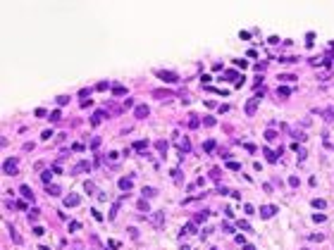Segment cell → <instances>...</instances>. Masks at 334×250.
Here are the masks:
<instances>
[{
	"label": "cell",
	"instance_id": "1",
	"mask_svg": "<svg viewBox=\"0 0 334 250\" xmlns=\"http://www.w3.org/2000/svg\"><path fill=\"white\" fill-rule=\"evenodd\" d=\"M17 169H19V162L14 160V157H10V160L2 162V171H5V174H10V176H14V174H17Z\"/></svg>",
	"mask_w": 334,
	"mask_h": 250
},
{
	"label": "cell",
	"instance_id": "2",
	"mask_svg": "<svg viewBox=\"0 0 334 250\" xmlns=\"http://www.w3.org/2000/svg\"><path fill=\"white\" fill-rule=\"evenodd\" d=\"M258 103H260V93H255V95H253V98L246 103V115H248V117L255 115V110H258Z\"/></svg>",
	"mask_w": 334,
	"mask_h": 250
},
{
	"label": "cell",
	"instance_id": "3",
	"mask_svg": "<svg viewBox=\"0 0 334 250\" xmlns=\"http://www.w3.org/2000/svg\"><path fill=\"white\" fill-rule=\"evenodd\" d=\"M81 203V196L79 193H69V196H64V207H76Z\"/></svg>",
	"mask_w": 334,
	"mask_h": 250
},
{
	"label": "cell",
	"instance_id": "4",
	"mask_svg": "<svg viewBox=\"0 0 334 250\" xmlns=\"http://www.w3.org/2000/svg\"><path fill=\"white\" fill-rule=\"evenodd\" d=\"M84 171H86V174H89L91 171V164L86 160H81V162H76V164H74L72 167V174H84Z\"/></svg>",
	"mask_w": 334,
	"mask_h": 250
},
{
	"label": "cell",
	"instance_id": "5",
	"mask_svg": "<svg viewBox=\"0 0 334 250\" xmlns=\"http://www.w3.org/2000/svg\"><path fill=\"white\" fill-rule=\"evenodd\" d=\"M158 76H160L165 83H174V81H179V76H177L174 71H158Z\"/></svg>",
	"mask_w": 334,
	"mask_h": 250
},
{
	"label": "cell",
	"instance_id": "6",
	"mask_svg": "<svg viewBox=\"0 0 334 250\" xmlns=\"http://www.w3.org/2000/svg\"><path fill=\"white\" fill-rule=\"evenodd\" d=\"M274 214H277V207H274V205L260 207V217H262V219H270V217H274Z\"/></svg>",
	"mask_w": 334,
	"mask_h": 250
},
{
	"label": "cell",
	"instance_id": "7",
	"mask_svg": "<svg viewBox=\"0 0 334 250\" xmlns=\"http://www.w3.org/2000/svg\"><path fill=\"white\" fill-rule=\"evenodd\" d=\"M103 117H108V112H103V110L93 112V117H91V124H93V126H98L100 122H103Z\"/></svg>",
	"mask_w": 334,
	"mask_h": 250
},
{
	"label": "cell",
	"instance_id": "8",
	"mask_svg": "<svg viewBox=\"0 0 334 250\" xmlns=\"http://www.w3.org/2000/svg\"><path fill=\"white\" fill-rule=\"evenodd\" d=\"M112 95H126V86L124 83H115V86H112Z\"/></svg>",
	"mask_w": 334,
	"mask_h": 250
},
{
	"label": "cell",
	"instance_id": "9",
	"mask_svg": "<svg viewBox=\"0 0 334 250\" xmlns=\"http://www.w3.org/2000/svg\"><path fill=\"white\" fill-rule=\"evenodd\" d=\"M148 112H151V110H148V105H136V117H138V119L148 117Z\"/></svg>",
	"mask_w": 334,
	"mask_h": 250
},
{
	"label": "cell",
	"instance_id": "10",
	"mask_svg": "<svg viewBox=\"0 0 334 250\" xmlns=\"http://www.w3.org/2000/svg\"><path fill=\"white\" fill-rule=\"evenodd\" d=\"M131 186H134L131 179H119V188H122V191H131Z\"/></svg>",
	"mask_w": 334,
	"mask_h": 250
},
{
	"label": "cell",
	"instance_id": "11",
	"mask_svg": "<svg viewBox=\"0 0 334 250\" xmlns=\"http://www.w3.org/2000/svg\"><path fill=\"white\" fill-rule=\"evenodd\" d=\"M19 193L27 198V200H34V191H31L29 186H22V188H19Z\"/></svg>",
	"mask_w": 334,
	"mask_h": 250
},
{
	"label": "cell",
	"instance_id": "12",
	"mask_svg": "<svg viewBox=\"0 0 334 250\" xmlns=\"http://www.w3.org/2000/svg\"><path fill=\"white\" fill-rule=\"evenodd\" d=\"M189 150H191L189 138H181V141H179V152H189Z\"/></svg>",
	"mask_w": 334,
	"mask_h": 250
},
{
	"label": "cell",
	"instance_id": "13",
	"mask_svg": "<svg viewBox=\"0 0 334 250\" xmlns=\"http://www.w3.org/2000/svg\"><path fill=\"white\" fill-rule=\"evenodd\" d=\"M45 188H48V193H50V196H60V193H62V188L55 186V183H50V186H45Z\"/></svg>",
	"mask_w": 334,
	"mask_h": 250
},
{
	"label": "cell",
	"instance_id": "14",
	"mask_svg": "<svg viewBox=\"0 0 334 250\" xmlns=\"http://www.w3.org/2000/svg\"><path fill=\"white\" fill-rule=\"evenodd\" d=\"M10 236H12V241L17 243V245H22V236H19V233L14 231V229H12V226H10Z\"/></svg>",
	"mask_w": 334,
	"mask_h": 250
},
{
	"label": "cell",
	"instance_id": "15",
	"mask_svg": "<svg viewBox=\"0 0 334 250\" xmlns=\"http://www.w3.org/2000/svg\"><path fill=\"white\" fill-rule=\"evenodd\" d=\"M41 179H43V183L48 186V183H50V179H53V171H50V169H45L43 174H41Z\"/></svg>",
	"mask_w": 334,
	"mask_h": 250
},
{
	"label": "cell",
	"instance_id": "16",
	"mask_svg": "<svg viewBox=\"0 0 334 250\" xmlns=\"http://www.w3.org/2000/svg\"><path fill=\"white\" fill-rule=\"evenodd\" d=\"M48 119H50V122H60V119H62V117H60V110H53V112L48 115Z\"/></svg>",
	"mask_w": 334,
	"mask_h": 250
},
{
	"label": "cell",
	"instance_id": "17",
	"mask_svg": "<svg viewBox=\"0 0 334 250\" xmlns=\"http://www.w3.org/2000/svg\"><path fill=\"white\" fill-rule=\"evenodd\" d=\"M313 207H317V210H325V207H327V203L322 200V198H317V200H313Z\"/></svg>",
	"mask_w": 334,
	"mask_h": 250
},
{
	"label": "cell",
	"instance_id": "18",
	"mask_svg": "<svg viewBox=\"0 0 334 250\" xmlns=\"http://www.w3.org/2000/svg\"><path fill=\"white\" fill-rule=\"evenodd\" d=\"M84 191H86V193H93V191H96V183H93V181H86V183H84Z\"/></svg>",
	"mask_w": 334,
	"mask_h": 250
},
{
	"label": "cell",
	"instance_id": "19",
	"mask_svg": "<svg viewBox=\"0 0 334 250\" xmlns=\"http://www.w3.org/2000/svg\"><path fill=\"white\" fill-rule=\"evenodd\" d=\"M203 150H205V152H212V150H215V141H205V143H203Z\"/></svg>",
	"mask_w": 334,
	"mask_h": 250
},
{
	"label": "cell",
	"instance_id": "20",
	"mask_svg": "<svg viewBox=\"0 0 334 250\" xmlns=\"http://www.w3.org/2000/svg\"><path fill=\"white\" fill-rule=\"evenodd\" d=\"M227 167H229L232 171H239V169H241V164H239V162H234V160H229V162H227Z\"/></svg>",
	"mask_w": 334,
	"mask_h": 250
},
{
	"label": "cell",
	"instance_id": "21",
	"mask_svg": "<svg viewBox=\"0 0 334 250\" xmlns=\"http://www.w3.org/2000/svg\"><path fill=\"white\" fill-rule=\"evenodd\" d=\"M38 214H41V210H29V222H36Z\"/></svg>",
	"mask_w": 334,
	"mask_h": 250
},
{
	"label": "cell",
	"instance_id": "22",
	"mask_svg": "<svg viewBox=\"0 0 334 250\" xmlns=\"http://www.w3.org/2000/svg\"><path fill=\"white\" fill-rule=\"evenodd\" d=\"M181 233H196V224H186V226L181 229Z\"/></svg>",
	"mask_w": 334,
	"mask_h": 250
},
{
	"label": "cell",
	"instance_id": "23",
	"mask_svg": "<svg viewBox=\"0 0 334 250\" xmlns=\"http://www.w3.org/2000/svg\"><path fill=\"white\" fill-rule=\"evenodd\" d=\"M146 148H148V143H146V141H136L134 143V150H146Z\"/></svg>",
	"mask_w": 334,
	"mask_h": 250
},
{
	"label": "cell",
	"instance_id": "24",
	"mask_svg": "<svg viewBox=\"0 0 334 250\" xmlns=\"http://www.w3.org/2000/svg\"><path fill=\"white\" fill-rule=\"evenodd\" d=\"M274 138H277V134H274V131H272V129H267V131H265V141H274Z\"/></svg>",
	"mask_w": 334,
	"mask_h": 250
},
{
	"label": "cell",
	"instance_id": "25",
	"mask_svg": "<svg viewBox=\"0 0 334 250\" xmlns=\"http://www.w3.org/2000/svg\"><path fill=\"white\" fill-rule=\"evenodd\" d=\"M277 93H279V95H291V88H287V86H279V88H277Z\"/></svg>",
	"mask_w": 334,
	"mask_h": 250
},
{
	"label": "cell",
	"instance_id": "26",
	"mask_svg": "<svg viewBox=\"0 0 334 250\" xmlns=\"http://www.w3.org/2000/svg\"><path fill=\"white\" fill-rule=\"evenodd\" d=\"M163 222H165V217H163V214H155V217H153V224H155V226H160Z\"/></svg>",
	"mask_w": 334,
	"mask_h": 250
},
{
	"label": "cell",
	"instance_id": "27",
	"mask_svg": "<svg viewBox=\"0 0 334 250\" xmlns=\"http://www.w3.org/2000/svg\"><path fill=\"white\" fill-rule=\"evenodd\" d=\"M108 88H110V83H108V81H100L98 86H96V91H108Z\"/></svg>",
	"mask_w": 334,
	"mask_h": 250
},
{
	"label": "cell",
	"instance_id": "28",
	"mask_svg": "<svg viewBox=\"0 0 334 250\" xmlns=\"http://www.w3.org/2000/svg\"><path fill=\"white\" fill-rule=\"evenodd\" d=\"M277 152H279V150H277ZM277 152H270V150L265 152V155H267V162H277Z\"/></svg>",
	"mask_w": 334,
	"mask_h": 250
},
{
	"label": "cell",
	"instance_id": "29",
	"mask_svg": "<svg viewBox=\"0 0 334 250\" xmlns=\"http://www.w3.org/2000/svg\"><path fill=\"white\" fill-rule=\"evenodd\" d=\"M313 222H315V224H322V222H325V214H313Z\"/></svg>",
	"mask_w": 334,
	"mask_h": 250
},
{
	"label": "cell",
	"instance_id": "30",
	"mask_svg": "<svg viewBox=\"0 0 334 250\" xmlns=\"http://www.w3.org/2000/svg\"><path fill=\"white\" fill-rule=\"evenodd\" d=\"M158 150L165 155V150H167V143H165V141H158Z\"/></svg>",
	"mask_w": 334,
	"mask_h": 250
},
{
	"label": "cell",
	"instance_id": "31",
	"mask_svg": "<svg viewBox=\"0 0 334 250\" xmlns=\"http://www.w3.org/2000/svg\"><path fill=\"white\" fill-rule=\"evenodd\" d=\"M203 124H205V126H215V119H212V117H205V119H203Z\"/></svg>",
	"mask_w": 334,
	"mask_h": 250
},
{
	"label": "cell",
	"instance_id": "32",
	"mask_svg": "<svg viewBox=\"0 0 334 250\" xmlns=\"http://www.w3.org/2000/svg\"><path fill=\"white\" fill-rule=\"evenodd\" d=\"M239 229H244V231H251V226H248V222H244V219L239 222Z\"/></svg>",
	"mask_w": 334,
	"mask_h": 250
},
{
	"label": "cell",
	"instance_id": "33",
	"mask_svg": "<svg viewBox=\"0 0 334 250\" xmlns=\"http://www.w3.org/2000/svg\"><path fill=\"white\" fill-rule=\"evenodd\" d=\"M279 79H282V81H294V79H296V76H294V74H282Z\"/></svg>",
	"mask_w": 334,
	"mask_h": 250
},
{
	"label": "cell",
	"instance_id": "34",
	"mask_svg": "<svg viewBox=\"0 0 334 250\" xmlns=\"http://www.w3.org/2000/svg\"><path fill=\"white\" fill-rule=\"evenodd\" d=\"M50 136H53V131H50V129H45L43 134H41V138H43V141H48V138H50Z\"/></svg>",
	"mask_w": 334,
	"mask_h": 250
},
{
	"label": "cell",
	"instance_id": "35",
	"mask_svg": "<svg viewBox=\"0 0 334 250\" xmlns=\"http://www.w3.org/2000/svg\"><path fill=\"white\" fill-rule=\"evenodd\" d=\"M34 233H36V236H43L45 229H43V226H34Z\"/></svg>",
	"mask_w": 334,
	"mask_h": 250
},
{
	"label": "cell",
	"instance_id": "36",
	"mask_svg": "<svg viewBox=\"0 0 334 250\" xmlns=\"http://www.w3.org/2000/svg\"><path fill=\"white\" fill-rule=\"evenodd\" d=\"M205 217H208V212H200V214H196V222H205Z\"/></svg>",
	"mask_w": 334,
	"mask_h": 250
},
{
	"label": "cell",
	"instance_id": "37",
	"mask_svg": "<svg viewBox=\"0 0 334 250\" xmlns=\"http://www.w3.org/2000/svg\"><path fill=\"white\" fill-rule=\"evenodd\" d=\"M69 229H72V231H79V229H81V224H79V222H72V224H69Z\"/></svg>",
	"mask_w": 334,
	"mask_h": 250
},
{
	"label": "cell",
	"instance_id": "38",
	"mask_svg": "<svg viewBox=\"0 0 334 250\" xmlns=\"http://www.w3.org/2000/svg\"><path fill=\"white\" fill-rule=\"evenodd\" d=\"M72 150H76V152H81V150H84V143H74V145H72Z\"/></svg>",
	"mask_w": 334,
	"mask_h": 250
},
{
	"label": "cell",
	"instance_id": "39",
	"mask_svg": "<svg viewBox=\"0 0 334 250\" xmlns=\"http://www.w3.org/2000/svg\"><path fill=\"white\" fill-rule=\"evenodd\" d=\"M244 210H246V214H255V207H253V205H246Z\"/></svg>",
	"mask_w": 334,
	"mask_h": 250
},
{
	"label": "cell",
	"instance_id": "40",
	"mask_svg": "<svg viewBox=\"0 0 334 250\" xmlns=\"http://www.w3.org/2000/svg\"><path fill=\"white\" fill-rule=\"evenodd\" d=\"M189 126H191V129H196V126H198V119H196V117H191V122H189Z\"/></svg>",
	"mask_w": 334,
	"mask_h": 250
},
{
	"label": "cell",
	"instance_id": "41",
	"mask_svg": "<svg viewBox=\"0 0 334 250\" xmlns=\"http://www.w3.org/2000/svg\"><path fill=\"white\" fill-rule=\"evenodd\" d=\"M143 193H146V196H148V198H153V196H155V188H146Z\"/></svg>",
	"mask_w": 334,
	"mask_h": 250
},
{
	"label": "cell",
	"instance_id": "42",
	"mask_svg": "<svg viewBox=\"0 0 334 250\" xmlns=\"http://www.w3.org/2000/svg\"><path fill=\"white\" fill-rule=\"evenodd\" d=\"M91 212H93V217H96V219H98V222H103V214H100L98 210H91Z\"/></svg>",
	"mask_w": 334,
	"mask_h": 250
},
{
	"label": "cell",
	"instance_id": "43",
	"mask_svg": "<svg viewBox=\"0 0 334 250\" xmlns=\"http://www.w3.org/2000/svg\"><path fill=\"white\" fill-rule=\"evenodd\" d=\"M64 103H69V98H64V95H60V98H57V105H64Z\"/></svg>",
	"mask_w": 334,
	"mask_h": 250
},
{
	"label": "cell",
	"instance_id": "44",
	"mask_svg": "<svg viewBox=\"0 0 334 250\" xmlns=\"http://www.w3.org/2000/svg\"><path fill=\"white\" fill-rule=\"evenodd\" d=\"M220 174H222L220 169H212V171H210V176H212V179H220Z\"/></svg>",
	"mask_w": 334,
	"mask_h": 250
},
{
	"label": "cell",
	"instance_id": "45",
	"mask_svg": "<svg viewBox=\"0 0 334 250\" xmlns=\"http://www.w3.org/2000/svg\"><path fill=\"white\" fill-rule=\"evenodd\" d=\"M181 250H191V248H189V245H181Z\"/></svg>",
	"mask_w": 334,
	"mask_h": 250
}]
</instances>
